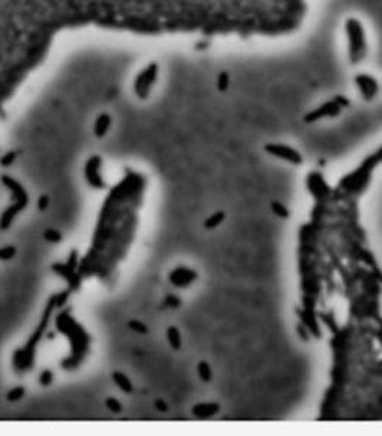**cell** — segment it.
Returning a JSON list of instances; mask_svg holds the SVG:
<instances>
[{"label": "cell", "mask_w": 382, "mask_h": 436, "mask_svg": "<svg viewBox=\"0 0 382 436\" xmlns=\"http://www.w3.org/2000/svg\"><path fill=\"white\" fill-rule=\"evenodd\" d=\"M343 32L346 38V55L351 65H361L366 59L369 52V43L365 26L358 18H348L343 25Z\"/></svg>", "instance_id": "1"}, {"label": "cell", "mask_w": 382, "mask_h": 436, "mask_svg": "<svg viewBox=\"0 0 382 436\" xmlns=\"http://www.w3.org/2000/svg\"><path fill=\"white\" fill-rule=\"evenodd\" d=\"M58 328L62 333H65L66 337H69L70 344H72V354H73L70 358H66L65 361H62V366L65 369H68V370L75 369L76 366L79 365V361L82 360V357L85 355V353L88 351L89 337L82 330V327L79 324H76V321L66 313L59 315Z\"/></svg>", "instance_id": "2"}, {"label": "cell", "mask_w": 382, "mask_h": 436, "mask_svg": "<svg viewBox=\"0 0 382 436\" xmlns=\"http://www.w3.org/2000/svg\"><path fill=\"white\" fill-rule=\"evenodd\" d=\"M56 305L53 303V300L50 298L49 304H48V308L43 314V318L40 321L39 327L36 328V331L32 334L30 340L28 341V344L25 345V348H20L18 350L15 355H13V366L18 372H26L29 370L32 366L35 365V350H36V345L40 341L42 335L46 330V325H48V321H49V317L52 314V310L55 308Z\"/></svg>", "instance_id": "3"}, {"label": "cell", "mask_w": 382, "mask_h": 436, "mask_svg": "<svg viewBox=\"0 0 382 436\" xmlns=\"http://www.w3.org/2000/svg\"><path fill=\"white\" fill-rule=\"evenodd\" d=\"M353 82H355V87H356V90H358L363 101H372L379 94V82L371 74H365V72L356 74L353 78Z\"/></svg>", "instance_id": "4"}, {"label": "cell", "mask_w": 382, "mask_h": 436, "mask_svg": "<svg viewBox=\"0 0 382 436\" xmlns=\"http://www.w3.org/2000/svg\"><path fill=\"white\" fill-rule=\"evenodd\" d=\"M264 150L267 154H270L276 159H280V160H284V162L291 163V164H295V166H299L303 162V157L302 154L296 149H293L288 144H277V142H269L264 146Z\"/></svg>", "instance_id": "5"}, {"label": "cell", "mask_w": 382, "mask_h": 436, "mask_svg": "<svg viewBox=\"0 0 382 436\" xmlns=\"http://www.w3.org/2000/svg\"><path fill=\"white\" fill-rule=\"evenodd\" d=\"M341 105L335 101V100H331V101L323 102L316 110H312L311 112H308V114L303 117V121L313 122L318 121V120H322V118H333V117H336V115L341 114Z\"/></svg>", "instance_id": "6"}, {"label": "cell", "mask_w": 382, "mask_h": 436, "mask_svg": "<svg viewBox=\"0 0 382 436\" xmlns=\"http://www.w3.org/2000/svg\"><path fill=\"white\" fill-rule=\"evenodd\" d=\"M101 169V159L98 156H93L88 160V164L85 167V174H86V180L92 187L95 189H102L105 187V182L102 180L100 174Z\"/></svg>", "instance_id": "7"}, {"label": "cell", "mask_w": 382, "mask_h": 436, "mask_svg": "<svg viewBox=\"0 0 382 436\" xmlns=\"http://www.w3.org/2000/svg\"><path fill=\"white\" fill-rule=\"evenodd\" d=\"M196 278L197 272L185 266H178L170 274L171 284L177 288H187L193 281H196Z\"/></svg>", "instance_id": "8"}, {"label": "cell", "mask_w": 382, "mask_h": 436, "mask_svg": "<svg viewBox=\"0 0 382 436\" xmlns=\"http://www.w3.org/2000/svg\"><path fill=\"white\" fill-rule=\"evenodd\" d=\"M2 183L10 192L13 202H20L28 204V202H29L28 193H26V190L23 189V186L20 183L16 182L15 179H12L10 176H2Z\"/></svg>", "instance_id": "9"}, {"label": "cell", "mask_w": 382, "mask_h": 436, "mask_svg": "<svg viewBox=\"0 0 382 436\" xmlns=\"http://www.w3.org/2000/svg\"><path fill=\"white\" fill-rule=\"evenodd\" d=\"M53 271L56 274H59L65 281H68L70 289H78L80 286V275L76 274L75 269H70L66 264H55L53 265Z\"/></svg>", "instance_id": "10"}, {"label": "cell", "mask_w": 382, "mask_h": 436, "mask_svg": "<svg viewBox=\"0 0 382 436\" xmlns=\"http://www.w3.org/2000/svg\"><path fill=\"white\" fill-rule=\"evenodd\" d=\"M26 206H28V204L20 202H13V204H10L9 207L2 213V216H0V229H2V231L9 229L10 225L13 224V221H15V217H16Z\"/></svg>", "instance_id": "11"}, {"label": "cell", "mask_w": 382, "mask_h": 436, "mask_svg": "<svg viewBox=\"0 0 382 436\" xmlns=\"http://www.w3.org/2000/svg\"><path fill=\"white\" fill-rule=\"evenodd\" d=\"M219 410H220V406L217 403H199L193 407V415L199 419H207V417L217 415Z\"/></svg>", "instance_id": "12"}, {"label": "cell", "mask_w": 382, "mask_h": 436, "mask_svg": "<svg viewBox=\"0 0 382 436\" xmlns=\"http://www.w3.org/2000/svg\"><path fill=\"white\" fill-rule=\"evenodd\" d=\"M112 379H114L115 385L118 386L124 393H131V392H132V389H134V387H132V383H131L130 379L124 375V373H121V372H115V373H112Z\"/></svg>", "instance_id": "13"}, {"label": "cell", "mask_w": 382, "mask_h": 436, "mask_svg": "<svg viewBox=\"0 0 382 436\" xmlns=\"http://www.w3.org/2000/svg\"><path fill=\"white\" fill-rule=\"evenodd\" d=\"M167 338H168V343H170V345L174 350H180L181 335L177 327H168V330H167Z\"/></svg>", "instance_id": "14"}, {"label": "cell", "mask_w": 382, "mask_h": 436, "mask_svg": "<svg viewBox=\"0 0 382 436\" xmlns=\"http://www.w3.org/2000/svg\"><path fill=\"white\" fill-rule=\"evenodd\" d=\"M224 217H226V213L224 212L213 213L210 217L206 219L204 228H206V229H214V228H217L219 225H221V222L224 221Z\"/></svg>", "instance_id": "15"}, {"label": "cell", "mask_w": 382, "mask_h": 436, "mask_svg": "<svg viewBox=\"0 0 382 436\" xmlns=\"http://www.w3.org/2000/svg\"><path fill=\"white\" fill-rule=\"evenodd\" d=\"M111 120L108 115H101L100 118L95 122V134L98 137H102L105 132L108 131V127H110Z\"/></svg>", "instance_id": "16"}, {"label": "cell", "mask_w": 382, "mask_h": 436, "mask_svg": "<svg viewBox=\"0 0 382 436\" xmlns=\"http://www.w3.org/2000/svg\"><path fill=\"white\" fill-rule=\"evenodd\" d=\"M197 373H199V377H200L204 383L211 382L213 375H211V367L209 363H206V361H200L199 366H197Z\"/></svg>", "instance_id": "17"}, {"label": "cell", "mask_w": 382, "mask_h": 436, "mask_svg": "<svg viewBox=\"0 0 382 436\" xmlns=\"http://www.w3.org/2000/svg\"><path fill=\"white\" fill-rule=\"evenodd\" d=\"M43 238H45V241H48V242H50V244H58V242L62 241V235H60L58 231H55V229H48V231H45Z\"/></svg>", "instance_id": "18"}, {"label": "cell", "mask_w": 382, "mask_h": 436, "mask_svg": "<svg viewBox=\"0 0 382 436\" xmlns=\"http://www.w3.org/2000/svg\"><path fill=\"white\" fill-rule=\"evenodd\" d=\"M271 209H273V212L276 213L279 217H281V219H288V217H289V210H288L281 203L273 202L271 203Z\"/></svg>", "instance_id": "19"}, {"label": "cell", "mask_w": 382, "mask_h": 436, "mask_svg": "<svg viewBox=\"0 0 382 436\" xmlns=\"http://www.w3.org/2000/svg\"><path fill=\"white\" fill-rule=\"evenodd\" d=\"M23 395H25V389L23 387H13L12 390H10L9 393H8V400L9 402H18L19 399H22L23 397Z\"/></svg>", "instance_id": "20"}, {"label": "cell", "mask_w": 382, "mask_h": 436, "mask_svg": "<svg viewBox=\"0 0 382 436\" xmlns=\"http://www.w3.org/2000/svg\"><path fill=\"white\" fill-rule=\"evenodd\" d=\"M16 254V248L15 246H3L0 248V259L2 261H8L10 258H13Z\"/></svg>", "instance_id": "21"}, {"label": "cell", "mask_w": 382, "mask_h": 436, "mask_svg": "<svg viewBox=\"0 0 382 436\" xmlns=\"http://www.w3.org/2000/svg\"><path fill=\"white\" fill-rule=\"evenodd\" d=\"M128 325H130L131 330H134V331L138 333V334H147V333H148V328L145 327V324H142V323H140V321L131 320L130 323H128Z\"/></svg>", "instance_id": "22"}, {"label": "cell", "mask_w": 382, "mask_h": 436, "mask_svg": "<svg viewBox=\"0 0 382 436\" xmlns=\"http://www.w3.org/2000/svg\"><path fill=\"white\" fill-rule=\"evenodd\" d=\"M105 405H107V407L110 409L111 412H114V413H118V412H121V409H122L120 402H118L117 399H114V397H108V399L105 400Z\"/></svg>", "instance_id": "23"}, {"label": "cell", "mask_w": 382, "mask_h": 436, "mask_svg": "<svg viewBox=\"0 0 382 436\" xmlns=\"http://www.w3.org/2000/svg\"><path fill=\"white\" fill-rule=\"evenodd\" d=\"M68 298H69V291H65V293H60V294H56L52 297V300H53V303H55L56 307H60V305L65 304V303L68 301Z\"/></svg>", "instance_id": "24"}, {"label": "cell", "mask_w": 382, "mask_h": 436, "mask_svg": "<svg viewBox=\"0 0 382 436\" xmlns=\"http://www.w3.org/2000/svg\"><path fill=\"white\" fill-rule=\"evenodd\" d=\"M66 265L69 266L70 269H76V266H79V255H78L76 251H72V252H70Z\"/></svg>", "instance_id": "25"}, {"label": "cell", "mask_w": 382, "mask_h": 436, "mask_svg": "<svg viewBox=\"0 0 382 436\" xmlns=\"http://www.w3.org/2000/svg\"><path fill=\"white\" fill-rule=\"evenodd\" d=\"M52 380H53V375H52L50 370H43V372L40 373L39 382L42 386H49L50 383H52Z\"/></svg>", "instance_id": "26"}, {"label": "cell", "mask_w": 382, "mask_h": 436, "mask_svg": "<svg viewBox=\"0 0 382 436\" xmlns=\"http://www.w3.org/2000/svg\"><path fill=\"white\" fill-rule=\"evenodd\" d=\"M227 87H229V74L221 72L220 77H219V90L224 91V90H227Z\"/></svg>", "instance_id": "27"}, {"label": "cell", "mask_w": 382, "mask_h": 436, "mask_svg": "<svg viewBox=\"0 0 382 436\" xmlns=\"http://www.w3.org/2000/svg\"><path fill=\"white\" fill-rule=\"evenodd\" d=\"M180 298L175 297V295H168V297L165 298V305H168L170 308H177V307H180Z\"/></svg>", "instance_id": "28"}, {"label": "cell", "mask_w": 382, "mask_h": 436, "mask_svg": "<svg viewBox=\"0 0 382 436\" xmlns=\"http://www.w3.org/2000/svg\"><path fill=\"white\" fill-rule=\"evenodd\" d=\"M15 157H16V154H15V153H8V154H5V156L0 159V164H2V166H9V164H12V163H13Z\"/></svg>", "instance_id": "29"}, {"label": "cell", "mask_w": 382, "mask_h": 436, "mask_svg": "<svg viewBox=\"0 0 382 436\" xmlns=\"http://www.w3.org/2000/svg\"><path fill=\"white\" fill-rule=\"evenodd\" d=\"M333 100L338 102V104L341 105L342 108H343V107H349V104H351V101H349V100H348L346 97H343V95H336V97H335Z\"/></svg>", "instance_id": "30"}, {"label": "cell", "mask_w": 382, "mask_h": 436, "mask_svg": "<svg viewBox=\"0 0 382 436\" xmlns=\"http://www.w3.org/2000/svg\"><path fill=\"white\" fill-rule=\"evenodd\" d=\"M48 204H49V197H48V196H40L39 202H38L39 210H45V209L48 207Z\"/></svg>", "instance_id": "31"}, {"label": "cell", "mask_w": 382, "mask_h": 436, "mask_svg": "<svg viewBox=\"0 0 382 436\" xmlns=\"http://www.w3.org/2000/svg\"><path fill=\"white\" fill-rule=\"evenodd\" d=\"M155 407L160 410V412H167V409H168V406H167V403L164 402V400H155Z\"/></svg>", "instance_id": "32"}]
</instances>
